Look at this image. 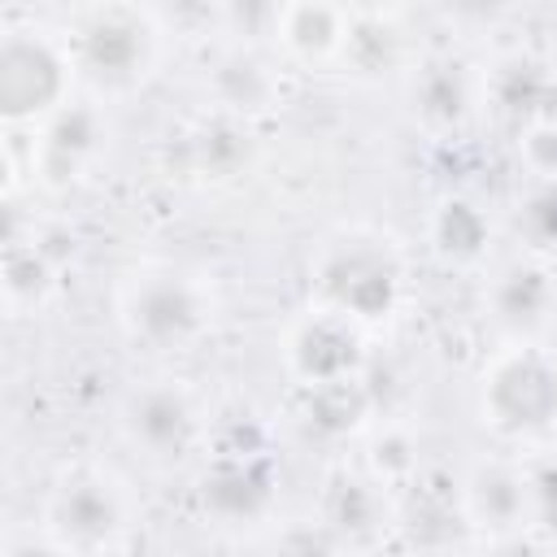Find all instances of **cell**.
<instances>
[{"mask_svg":"<svg viewBox=\"0 0 557 557\" xmlns=\"http://www.w3.org/2000/svg\"><path fill=\"white\" fill-rule=\"evenodd\" d=\"M483 418L500 431H535L557 418V361L522 348L500 357L483 379Z\"/></svg>","mask_w":557,"mask_h":557,"instance_id":"cell-1","label":"cell"},{"mask_svg":"<svg viewBox=\"0 0 557 557\" xmlns=\"http://www.w3.org/2000/svg\"><path fill=\"white\" fill-rule=\"evenodd\" d=\"M65 96V61L39 35H9L0 48V113L26 122L57 113Z\"/></svg>","mask_w":557,"mask_h":557,"instance_id":"cell-2","label":"cell"},{"mask_svg":"<svg viewBox=\"0 0 557 557\" xmlns=\"http://www.w3.org/2000/svg\"><path fill=\"white\" fill-rule=\"evenodd\" d=\"M126 322H131L135 339H144L152 348H170V344H183L200 331L205 305H200L191 283H183L174 274H157L131 292Z\"/></svg>","mask_w":557,"mask_h":557,"instance_id":"cell-3","label":"cell"},{"mask_svg":"<svg viewBox=\"0 0 557 557\" xmlns=\"http://www.w3.org/2000/svg\"><path fill=\"white\" fill-rule=\"evenodd\" d=\"M322 287L352 318H383L396 305V265L374 248H339L322 265Z\"/></svg>","mask_w":557,"mask_h":557,"instance_id":"cell-4","label":"cell"},{"mask_svg":"<svg viewBox=\"0 0 557 557\" xmlns=\"http://www.w3.org/2000/svg\"><path fill=\"white\" fill-rule=\"evenodd\" d=\"M126 426H131L135 444H144L152 457H178L196 435V409H191L187 392L157 383L131 400Z\"/></svg>","mask_w":557,"mask_h":557,"instance_id":"cell-5","label":"cell"},{"mask_svg":"<svg viewBox=\"0 0 557 557\" xmlns=\"http://www.w3.org/2000/svg\"><path fill=\"white\" fill-rule=\"evenodd\" d=\"M122 527V505L117 496L96 483V479H78L65 483L52 500V531L61 535V548H96L104 544L113 531Z\"/></svg>","mask_w":557,"mask_h":557,"instance_id":"cell-6","label":"cell"},{"mask_svg":"<svg viewBox=\"0 0 557 557\" xmlns=\"http://www.w3.org/2000/svg\"><path fill=\"white\" fill-rule=\"evenodd\" d=\"M148 61V35L135 17L104 13L78 39V65L100 83H126Z\"/></svg>","mask_w":557,"mask_h":557,"instance_id":"cell-7","label":"cell"},{"mask_svg":"<svg viewBox=\"0 0 557 557\" xmlns=\"http://www.w3.org/2000/svg\"><path fill=\"white\" fill-rule=\"evenodd\" d=\"M361 361V339L344 318H313L309 326H300L296 344H292V366L305 383H326V379H344L352 374Z\"/></svg>","mask_w":557,"mask_h":557,"instance_id":"cell-8","label":"cell"},{"mask_svg":"<svg viewBox=\"0 0 557 557\" xmlns=\"http://www.w3.org/2000/svg\"><path fill=\"white\" fill-rule=\"evenodd\" d=\"M270 500V461L261 453H248V457H222L209 474H205V505L226 518V522H239V518H257Z\"/></svg>","mask_w":557,"mask_h":557,"instance_id":"cell-9","label":"cell"},{"mask_svg":"<svg viewBox=\"0 0 557 557\" xmlns=\"http://www.w3.org/2000/svg\"><path fill=\"white\" fill-rule=\"evenodd\" d=\"M96 148H100V113L87 104H61L44 131L39 174H48V183H65Z\"/></svg>","mask_w":557,"mask_h":557,"instance_id":"cell-10","label":"cell"},{"mask_svg":"<svg viewBox=\"0 0 557 557\" xmlns=\"http://www.w3.org/2000/svg\"><path fill=\"white\" fill-rule=\"evenodd\" d=\"M278 35L296 57L318 61V57H331L335 48H344V17L331 0H287Z\"/></svg>","mask_w":557,"mask_h":557,"instance_id":"cell-11","label":"cell"},{"mask_svg":"<svg viewBox=\"0 0 557 557\" xmlns=\"http://www.w3.org/2000/svg\"><path fill=\"white\" fill-rule=\"evenodd\" d=\"M492 309L505 326H535L553 309V278L540 265H513L496 278Z\"/></svg>","mask_w":557,"mask_h":557,"instance_id":"cell-12","label":"cell"},{"mask_svg":"<svg viewBox=\"0 0 557 557\" xmlns=\"http://www.w3.org/2000/svg\"><path fill=\"white\" fill-rule=\"evenodd\" d=\"M466 500H470V513L487 527H513L527 509H531V496H527V479L505 470V466H483L470 487H466Z\"/></svg>","mask_w":557,"mask_h":557,"instance_id":"cell-13","label":"cell"},{"mask_svg":"<svg viewBox=\"0 0 557 557\" xmlns=\"http://www.w3.org/2000/svg\"><path fill=\"white\" fill-rule=\"evenodd\" d=\"M366 409H370V392H366V383H357L352 374H344V379H326V383H309L305 418H309V426L322 431V435L352 431V426L361 422Z\"/></svg>","mask_w":557,"mask_h":557,"instance_id":"cell-14","label":"cell"},{"mask_svg":"<svg viewBox=\"0 0 557 557\" xmlns=\"http://www.w3.org/2000/svg\"><path fill=\"white\" fill-rule=\"evenodd\" d=\"M213 87H218V96H222L231 109H244V113L270 109V104H274V91H278V87H274V74H270L261 61L244 57V52H235V57H226V61L218 65Z\"/></svg>","mask_w":557,"mask_h":557,"instance_id":"cell-15","label":"cell"},{"mask_svg":"<svg viewBox=\"0 0 557 557\" xmlns=\"http://www.w3.org/2000/svg\"><path fill=\"white\" fill-rule=\"evenodd\" d=\"M431 235H435V244H440L444 257H453V261H474V257L483 252V244H487V218H483L470 200L448 196V200L440 205L435 222H431Z\"/></svg>","mask_w":557,"mask_h":557,"instance_id":"cell-16","label":"cell"},{"mask_svg":"<svg viewBox=\"0 0 557 557\" xmlns=\"http://www.w3.org/2000/svg\"><path fill=\"white\" fill-rule=\"evenodd\" d=\"M52 270L57 261L30 239V244H9L4 257V292L13 305H39L52 287Z\"/></svg>","mask_w":557,"mask_h":557,"instance_id":"cell-17","label":"cell"},{"mask_svg":"<svg viewBox=\"0 0 557 557\" xmlns=\"http://www.w3.org/2000/svg\"><path fill=\"white\" fill-rule=\"evenodd\" d=\"M544 78H548V70H544L540 61H531V57H513V61H505V65L496 70V78H492V96H496V104H500L505 113H513V117H535Z\"/></svg>","mask_w":557,"mask_h":557,"instance_id":"cell-18","label":"cell"},{"mask_svg":"<svg viewBox=\"0 0 557 557\" xmlns=\"http://www.w3.org/2000/svg\"><path fill=\"white\" fill-rule=\"evenodd\" d=\"M413 104H418V113L431 126L461 122V113H466V83H461V74L453 65H431L418 78V87H413Z\"/></svg>","mask_w":557,"mask_h":557,"instance_id":"cell-19","label":"cell"},{"mask_svg":"<svg viewBox=\"0 0 557 557\" xmlns=\"http://www.w3.org/2000/svg\"><path fill=\"white\" fill-rule=\"evenodd\" d=\"M326 522L335 531H370L379 522V492L357 474H339L326 487Z\"/></svg>","mask_w":557,"mask_h":557,"instance_id":"cell-20","label":"cell"},{"mask_svg":"<svg viewBox=\"0 0 557 557\" xmlns=\"http://www.w3.org/2000/svg\"><path fill=\"white\" fill-rule=\"evenodd\" d=\"M344 52L357 70L366 74H379L396 61V35L383 17H357L348 30H344Z\"/></svg>","mask_w":557,"mask_h":557,"instance_id":"cell-21","label":"cell"},{"mask_svg":"<svg viewBox=\"0 0 557 557\" xmlns=\"http://www.w3.org/2000/svg\"><path fill=\"white\" fill-rule=\"evenodd\" d=\"M248 161V131L235 126V122H222V126H209L200 135V165L213 170V174H235L239 165Z\"/></svg>","mask_w":557,"mask_h":557,"instance_id":"cell-22","label":"cell"},{"mask_svg":"<svg viewBox=\"0 0 557 557\" xmlns=\"http://www.w3.org/2000/svg\"><path fill=\"white\" fill-rule=\"evenodd\" d=\"M222 13H226V22H231L244 39L274 35L278 22H283V4H278V0H222Z\"/></svg>","mask_w":557,"mask_h":557,"instance_id":"cell-23","label":"cell"},{"mask_svg":"<svg viewBox=\"0 0 557 557\" xmlns=\"http://www.w3.org/2000/svg\"><path fill=\"white\" fill-rule=\"evenodd\" d=\"M370 461H374V470L383 479H400V474H409L418 466V448H413V440L405 431H383L374 440V448H370Z\"/></svg>","mask_w":557,"mask_h":557,"instance_id":"cell-24","label":"cell"},{"mask_svg":"<svg viewBox=\"0 0 557 557\" xmlns=\"http://www.w3.org/2000/svg\"><path fill=\"white\" fill-rule=\"evenodd\" d=\"M522 157H527V165L535 174L557 178V122L531 117V126L522 131Z\"/></svg>","mask_w":557,"mask_h":557,"instance_id":"cell-25","label":"cell"},{"mask_svg":"<svg viewBox=\"0 0 557 557\" xmlns=\"http://www.w3.org/2000/svg\"><path fill=\"white\" fill-rule=\"evenodd\" d=\"M527 496H531L535 518L544 527H557V461H540L527 474Z\"/></svg>","mask_w":557,"mask_h":557,"instance_id":"cell-26","label":"cell"},{"mask_svg":"<svg viewBox=\"0 0 557 557\" xmlns=\"http://www.w3.org/2000/svg\"><path fill=\"white\" fill-rule=\"evenodd\" d=\"M161 4V13H165V22L170 26H178V30H200V26H209L218 13H222V0H157Z\"/></svg>","mask_w":557,"mask_h":557,"instance_id":"cell-27","label":"cell"},{"mask_svg":"<svg viewBox=\"0 0 557 557\" xmlns=\"http://www.w3.org/2000/svg\"><path fill=\"white\" fill-rule=\"evenodd\" d=\"M448 4V13H457V17H466V22H492V17H500L513 0H444Z\"/></svg>","mask_w":557,"mask_h":557,"instance_id":"cell-28","label":"cell"},{"mask_svg":"<svg viewBox=\"0 0 557 557\" xmlns=\"http://www.w3.org/2000/svg\"><path fill=\"white\" fill-rule=\"evenodd\" d=\"M531 222H535L540 235L557 239V191H544V196L531 200Z\"/></svg>","mask_w":557,"mask_h":557,"instance_id":"cell-29","label":"cell"},{"mask_svg":"<svg viewBox=\"0 0 557 557\" xmlns=\"http://www.w3.org/2000/svg\"><path fill=\"white\" fill-rule=\"evenodd\" d=\"M535 117L557 122V74H548V78H544V91H540V109H535Z\"/></svg>","mask_w":557,"mask_h":557,"instance_id":"cell-30","label":"cell"},{"mask_svg":"<svg viewBox=\"0 0 557 557\" xmlns=\"http://www.w3.org/2000/svg\"><path fill=\"white\" fill-rule=\"evenodd\" d=\"M396 4H400V0H352V9H357L361 17H387Z\"/></svg>","mask_w":557,"mask_h":557,"instance_id":"cell-31","label":"cell"}]
</instances>
